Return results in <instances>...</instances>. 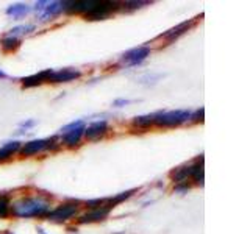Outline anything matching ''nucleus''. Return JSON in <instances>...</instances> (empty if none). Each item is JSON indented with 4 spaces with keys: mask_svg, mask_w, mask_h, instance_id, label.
I'll return each instance as SVG.
<instances>
[{
    "mask_svg": "<svg viewBox=\"0 0 250 234\" xmlns=\"http://www.w3.org/2000/svg\"><path fill=\"white\" fill-rule=\"evenodd\" d=\"M50 213V200L44 195H35V197H22L11 203L10 214L19 218L30 217H47Z\"/></svg>",
    "mask_w": 250,
    "mask_h": 234,
    "instance_id": "nucleus-1",
    "label": "nucleus"
},
{
    "mask_svg": "<svg viewBox=\"0 0 250 234\" xmlns=\"http://www.w3.org/2000/svg\"><path fill=\"white\" fill-rule=\"evenodd\" d=\"M189 109H174V111H160L153 114V125L161 128H174L189 122Z\"/></svg>",
    "mask_w": 250,
    "mask_h": 234,
    "instance_id": "nucleus-2",
    "label": "nucleus"
},
{
    "mask_svg": "<svg viewBox=\"0 0 250 234\" xmlns=\"http://www.w3.org/2000/svg\"><path fill=\"white\" fill-rule=\"evenodd\" d=\"M84 128L86 125L83 120H75V122H70L67 123L66 127H62L60 135H57L58 140H60V145L62 147H67V148H74L78 144L82 142V139L84 137Z\"/></svg>",
    "mask_w": 250,
    "mask_h": 234,
    "instance_id": "nucleus-3",
    "label": "nucleus"
},
{
    "mask_svg": "<svg viewBox=\"0 0 250 234\" xmlns=\"http://www.w3.org/2000/svg\"><path fill=\"white\" fill-rule=\"evenodd\" d=\"M61 145H60V140L57 136L49 137V139H35V140H30L27 144H22L21 147V156L23 158H30V156H35L39 153H44V152H52V150H58Z\"/></svg>",
    "mask_w": 250,
    "mask_h": 234,
    "instance_id": "nucleus-4",
    "label": "nucleus"
},
{
    "mask_svg": "<svg viewBox=\"0 0 250 234\" xmlns=\"http://www.w3.org/2000/svg\"><path fill=\"white\" fill-rule=\"evenodd\" d=\"M78 209H80V201H66V203H61V205L55 209H52L45 218L50 222L64 223L78 215Z\"/></svg>",
    "mask_w": 250,
    "mask_h": 234,
    "instance_id": "nucleus-5",
    "label": "nucleus"
},
{
    "mask_svg": "<svg viewBox=\"0 0 250 234\" xmlns=\"http://www.w3.org/2000/svg\"><path fill=\"white\" fill-rule=\"evenodd\" d=\"M121 8L119 2H108V0H96V5L92 6V10L89 13L84 14V18L88 20H104L106 19L109 14H113Z\"/></svg>",
    "mask_w": 250,
    "mask_h": 234,
    "instance_id": "nucleus-6",
    "label": "nucleus"
},
{
    "mask_svg": "<svg viewBox=\"0 0 250 234\" xmlns=\"http://www.w3.org/2000/svg\"><path fill=\"white\" fill-rule=\"evenodd\" d=\"M150 55V47L147 45H139L131 49L128 52H125L121 58V64L127 66V67H133V66H138L141 62H144L147 59V57Z\"/></svg>",
    "mask_w": 250,
    "mask_h": 234,
    "instance_id": "nucleus-7",
    "label": "nucleus"
},
{
    "mask_svg": "<svg viewBox=\"0 0 250 234\" xmlns=\"http://www.w3.org/2000/svg\"><path fill=\"white\" fill-rule=\"evenodd\" d=\"M111 206L108 205V201L105 203L104 206H99V208H94V209H89L88 213L82 214L80 217H78V223H96V222H102L105 220V218L109 215V213H111Z\"/></svg>",
    "mask_w": 250,
    "mask_h": 234,
    "instance_id": "nucleus-8",
    "label": "nucleus"
},
{
    "mask_svg": "<svg viewBox=\"0 0 250 234\" xmlns=\"http://www.w3.org/2000/svg\"><path fill=\"white\" fill-rule=\"evenodd\" d=\"M82 77V70L78 69H60L50 70V75L47 78V83H69L72 80H78Z\"/></svg>",
    "mask_w": 250,
    "mask_h": 234,
    "instance_id": "nucleus-9",
    "label": "nucleus"
},
{
    "mask_svg": "<svg viewBox=\"0 0 250 234\" xmlns=\"http://www.w3.org/2000/svg\"><path fill=\"white\" fill-rule=\"evenodd\" d=\"M108 130H109V125L106 120H96L84 128V137L88 140H92V142H96V140H100L106 135Z\"/></svg>",
    "mask_w": 250,
    "mask_h": 234,
    "instance_id": "nucleus-10",
    "label": "nucleus"
},
{
    "mask_svg": "<svg viewBox=\"0 0 250 234\" xmlns=\"http://www.w3.org/2000/svg\"><path fill=\"white\" fill-rule=\"evenodd\" d=\"M194 23H195V19H191V20H186V22L178 23L177 27H174V28H170L169 31H166V33H164L161 38L166 39L167 42L175 41V39H178L180 36H183L186 31H189L194 27Z\"/></svg>",
    "mask_w": 250,
    "mask_h": 234,
    "instance_id": "nucleus-11",
    "label": "nucleus"
},
{
    "mask_svg": "<svg viewBox=\"0 0 250 234\" xmlns=\"http://www.w3.org/2000/svg\"><path fill=\"white\" fill-rule=\"evenodd\" d=\"M50 70L52 69H45V70H42V72H39V74L22 78V80H21L22 86H23V88H35V86H41L42 83H47V78H49V75H50Z\"/></svg>",
    "mask_w": 250,
    "mask_h": 234,
    "instance_id": "nucleus-12",
    "label": "nucleus"
},
{
    "mask_svg": "<svg viewBox=\"0 0 250 234\" xmlns=\"http://www.w3.org/2000/svg\"><path fill=\"white\" fill-rule=\"evenodd\" d=\"M21 147H22V142H19V140H10V142L3 144L0 147V162L11 159L16 153H19Z\"/></svg>",
    "mask_w": 250,
    "mask_h": 234,
    "instance_id": "nucleus-13",
    "label": "nucleus"
},
{
    "mask_svg": "<svg viewBox=\"0 0 250 234\" xmlns=\"http://www.w3.org/2000/svg\"><path fill=\"white\" fill-rule=\"evenodd\" d=\"M62 11V2H49L47 6L41 11V20L47 22L50 20L55 16H58Z\"/></svg>",
    "mask_w": 250,
    "mask_h": 234,
    "instance_id": "nucleus-14",
    "label": "nucleus"
},
{
    "mask_svg": "<svg viewBox=\"0 0 250 234\" xmlns=\"http://www.w3.org/2000/svg\"><path fill=\"white\" fill-rule=\"evenodd\" d=\"M31 11V6H28L27 3H14L6 8V14L11 16L13 19H21L23 16H27Z\"/></svg>",
    "mask_w": 250,
    "mask_h": 234,
    "instance_id": "nucleus-15",
    "label": "nucleus"
},
{
    "mask_svg": "<svg viewBox=\"0 0 250 234\" xmlns=\"http://www.w3.org/2000/svg\"><path fill=\"white\" fill-rule=\"evenodd\" d=\"M170 178L175 184L178 183H188V178H191V164L185 167H178L170 172Z\"/></svg>",
    "mask_w": 250,
    "mask_h": 234,
    "instance_id": "nucleus-16",
    "label": "nucleus"
},
{
    "mask_svg": "<svg viewBox=\"0 0 250 234\" xmlns=\"http://www.w3.org/2000/svg\"><path fill=\"white\" fill-rule=\"evenodd\" d=\"M191 178L195 184H203V158H200L191 164Z\"/></svg>",
    "mask_w": 250,
    "mask_h": 234,
    "instance_id": "nucleus-17",
    "label": "nucleus"
},
{
    "mask_svg": "<svg viewBox=\"0 0 250 234\" xmlns=\"http://www.w3.org/2000/svg\"><path fill=\"white\" fill-rule=\"evenodd\" d=\"M0 45H2V49H3L5 52H14V50L21 45V39L6 33V35L2 38V41H0Z\"/></svg>",
    "mask_w": 250,
    "mask_h": 234,
    "instance_id": "nucleus-18",
    "label": "nucleus"
},
{
    "mask_svg": "<svg viewBox=\"0 0 250 234\" xmlns=\"http://www.w3.org/2000/svg\"><path fill=\"white\" fill-rule=\"evenodd\" d=\"M133 127L141 128V130H146V128H150L153 125V114H146V116H138L133 119L131 122Z\"/></svg>",
    "mask_w": 250,
    "mask_h": 234,
    "instance_id": "nucleus-19",
    "label": "nucleus"
},
{
    "mask_svg": "<svg viewBox=\"0 0 250 234\" xmlns=\"http://www.w3.org/2000/svg\"><path fill=\"white\" fill-rule=\"evenodd\" d=\"M35 30V25H31V23H28V25H21V27H16L13 30H10V33L8 35H11V36H16V38H22V36H25L28 35L30 31H33Z\"/></svg>",
    "mask_w": 250,
    "mask_h": 234,
    "instance_id": "nucleus-20",
    "label": "nucleus"
},
{
    "mask_svg": "<svg viewBox=\"0 0 250 234\" xmlns=\"http://www.w3.org/2000/svg\"><path fill=\"white\" fill-rule=\"evenodd\" d=\"M133 192H135V189H131V191H127V192H122V194H119V195H116V197H111V198H108V205L111 206V208H114L116 205H119V203L125 201V200H127V198H130L131 195H133Z\"/></svg>",
    "mask_w": 250,
    "mask_h": 234,
    "instance_id": "nucleus-21",
    "label": "nucleus"
},
{
    "mask_svg": "<svg viewBox=\"0 0 250 234\" xmlns=\"http://www.w3.org/2000/svg\"><path fill=\"white\" fill-rule=\"evenodd\" d=\"M10 206H11L10 198L6 195H0V218L10 215Z\"/></svg>",
    "mask_w": 250,
    "mask_h": 234,
    "instance_id": "nucleus-22",
    "label": "nucleus"
},
{
    "mask_svg": "<svg viewBox=\"0 0 250 234\" xmlns=\"http://www.w3.org/2000/svg\"><path fill=\"white\" fill-rule=\"evenodd\" d=\"M150 2H147V0H139V2H125V3H121L125 10H138V8L144 6V5H148Z\"/></svg>",
    "mask_w": 250,
    "mask_h": 234,
    "instance_id": "nucleus-23",
    "label": "nucleus"
},
{
    "mask_svg": "<svg viewBox=\"0 0 250 234\" xmlns=\"http://www.w3.org/2000/svg\"><path fill=\"white\" fill-rule=\"evenodd\" d=\"M106 201H108V198H94V200H88V201H84V205H86V208L94 209V208L104 206Z\"/></svg>",
    "mask_w": 250,
    "mask_h": 234,
    "instance_id": "nucleus-24",
    "label": "nucleus"
},
{
    "mask_svg": "<svg viewBox=\"0 0 250 234\" xmlns=\"http://www.w3.org/2000/svg\"><path fill=\"white\" fill-rule=\"evenodd\" d=\"M203 113H205V109H203V108H199V109H195L194 113H191L189 122H192V123L202 122V120H203Z\"/></svg>",
    "mask_w": 250,
    "mask_h": 234,
    "instance_id": "nucleus-25",
    "label": "nucleus"
},
{
    "mask_svg": "<svg viewBox=\"0 0 250 234\" xmlns=\"http://www.w3.org/2000/svg\"><path fill=\"white\" fill-rule=\"evenodd\" d=\"M191 189V184H188V183H178V184H175V187H174V191L175 192H188Z\"/></svg>",
    "mask_w": 250,
    "mask_h": 234,
    "instance_id": "nucleus-26",
    "label": "nucleus"
},
{
    "mask_svg": "<svg viewBox=\"0 0 250 234\" xmlns=\"http://www.w3.org/2000/svg\"><path fill=\"white\" fill-rule=\"evenodd\" d=\"M131 103V100H127V98H117L113 101V106H117V108H121V106H125V105H130Z\"/></svg>",
    "mask_w": 250,
    "mask_h": 234,
    "instance_id": "nucleus-27",
    "label": "nucleus"
},
{
    "mask_svg": "<svg viewBox=\"0 0 250 234\" xmlns=\"http://www.w3.org/2000/svg\"><path fill=\"white\" fill-rule=\"evenodd\" d=\"M35 125H36V120H25V122L21 123V127L22 128H31V127H35Z\"/></svg>",
    "mask_w": 250,
    "mask_h": 234,
    "instance_id": "nucleus-28",
    "label": "nucleus"
},
{
    "mask_svg": "<svg viewBox=\"0 0 250 234\" xmlns=\"http://www.w3.org/2000/svg\"><path fill=\"white\" fill-rule=\"evenodd\" d=\"M6 77V74L5 72H2V70H0V78H5Z\"/></svg>",
    "mask_w": 250,
    "mask_h": 234,
    "instance_id": "nucleus-29",
    "label": "nucleus"
},
{
    "mask_svg": "<svg viewBox=\"0 0 250 234\" xmlns=\"http://www.w3.org/2000/svg\"><path fill=\"white\" fill-rule=\"evenodd\" d=\"M38 233H39V234H45V231H44V230H41V228L38 230Z\"/></svg>",
    "mask_w": 250,
    "mask_h": 234,
    "instance_id": "nucleus-30",
    "label": "nucleus"
},
{
    "mask_svg": "<svg viewBox=\"0 0 250 234\" xmlns=\"http://www.w3.org/2000/svg\"><path fill=\"white\" fill-rule=\"evenodd\" d=\"M6 234H11V233H6Z\"/></svg>",
    "mask_w": 250,
    "mask_h": 234,
    "instance_id": "nucleus-31",
    "label": "nucleus"
}]
</instances>
